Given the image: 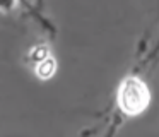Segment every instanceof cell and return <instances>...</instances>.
<instances>
[{
	"mask_svg": "<svg viewBox=\"0 0 159 137\" xmlns=\"http://www.w3.org/2000/svg\"><path fill=\"white\" fill-rule=\"evenodd\" d=\"M149 103H151V91L142 79L130 75L120 82L116 91V106L120 113L127 116H137L147 110Z\"/></svg>",
	"mask_w": 159,
	"mask_h": 137,
	"instance_id": "1",
	"label": "cell"
},
{
	"mask_svg": "<svg viewBox=\"0 0 159 137\" xmlns=\"http://www.w3.org/2000/svg\"><path fill=\"white\" fill-rule=\"evenodd\" d=\"M34 68H36V75L39 79H50L57 70V62L52 55H48L46 58H43L38 64H34Z\"/></svg>",
	"mask_w": 159,
	"mask_h": 137,
	"instance_id": "2",
	"label": "cell"
}]
</instances>
